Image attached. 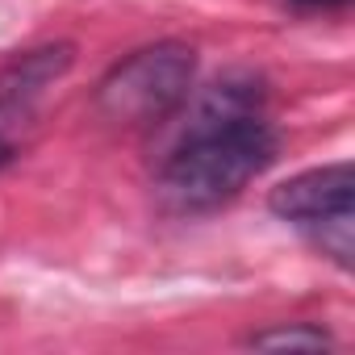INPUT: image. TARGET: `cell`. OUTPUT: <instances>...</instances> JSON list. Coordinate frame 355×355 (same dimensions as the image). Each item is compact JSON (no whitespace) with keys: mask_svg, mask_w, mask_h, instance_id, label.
<instances>
[{"mask_svg":"<svg viewBox=\"0 0 355 355\" xmlns=\"http://www.w3.org/2000/svg\"><path fill=\"white\" fill-rule=\"evenodd\" d=\"M272 214L280 222L301 226L322 255H330L338 268H351V205H355V171L351 163H326L309 167L268 197Z\"/></svg>","mask_w":355,"mask_h":355,"instance_id":"cell-3","label":"cell"},{"mask_svg":"<svg viewBox=\"0 0 355 355\" xmlns=\"http://www.w3.org/2000/svg\"><path fill=\"white\" fill-rule=\"evenodd\" d=\"M251 347H272V351H284V347H330V334L318 330V326H280V330L251 334Z\"/></svg>","mask_w":355,"mask_h":355,"instance_id":"cell-5","label":"cell"},{"mask_svg":"<svg viewBox=\"0 0 355 355\" xmlns=\"http://www.w3.org/2000/svg\"><path fill=\"white\" fill-rule=\"evenodd\" d=\"M67 67H71V46L59 42V46L26 51L0 71V167L21 150L34 125L38 101L67 76Z\"/></svg>","mask_w":355,"mask_h":355,"instance_id":"cell-4","label":"cell"},{"mask_svg":"<svg viewBox=\"0 0 355 355\" xmlns=\"http://www.w3.org/2000/svg\"><path fill=\"white\" fill-rule=\"evenodd\" d=\"M276 159V134L263 117V88L251 76H226L193 105L189 125L159 167V197L180 214H205L239 197Z\"/></svg>","mask_w":355,"mask_h":355,"instance_id":"cell-1","label":"cell"},{"mask_svg":"<svg viewBox=\"0 0 355 355\" xmlns=\"http://www.w3.org/2000/svg\"><path fill=\"white\" fill-rule=\"evenodd\" d=\"M197 51L184 42H155L125 55L101 84L96 109L117 125H159L189 101Z\"/></svg>","mask_w":355,"mask_h":355,"instance_id":"cell-2","label":"cell"},{"mask_svg":"<svg viewBox=\"0 0 355 355\" xmlns=\"http://www.w3.org/2000/svg\"><path fill=\"white\" fill-rule=\"evenodd\" d=\"M297 5H313V9H343L347 0H297Z\"/></svg>","mask_w":355,"mask_h":355,"instance_id":"cell-6","label":"cell"}]
</instances>
